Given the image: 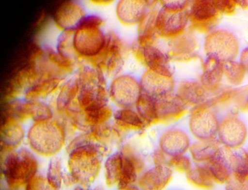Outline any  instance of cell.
I'll return each mask as SVG.
<instances>
[{
	"label": "cell",
	"mask_w": 248,
	"mask_h": 190,
	"mask_svg": "<svg viewBox=\"0 0 248 190\" xmlns=\"http://www.w3.org/2000/svg\"><path fill=\"white\" fill-rule=\"evenodd\" d=\"M106 76L94 67L82 70L77 77L78 95L69 111L76 114L83 113L108 105L109 95Z\"/></svg>",
	"instance_id": "cell-1"
},
{
	"label": "cell",
	"mask_w": 248,
	"mask_h": 190,
	"mask_svg": "<svg viewBox=\"0 0 248 190\" xmlns=\"http://www.w3.org/2000/svg\"><path fill=\"white\" fill-rule=\"evenodd\" d=\"M189 9L187 5L180 0L159 2L155 27L160 39L168 41L189 29Z\"/></svg>",
	"instance_id": "cell-2"
},
{
	"label": "cell",
	"mask_w": 248,
	"mask_h": 190,
	"mask_svg": "<svg viewBox=\"0 0 248 190\" xmlns=\"http://www.w3.org/2000/svg\"><path fill=\"white\" fill-rule=\"evenodd\" d=\"M104 24V19L99 15L85 17L74 32V46L78 55L91 59L101 51L107 39V32L103 29Z\"/></svg>",
	"instance_id": "cell-3"
},
{
	"label": "cell",
	"mask_w": 248,
	"mask_h": 190,
	"mask_svg": "<svg viewBox=\"0 0 248 190\" xmlns=\"http://www.w3.org/2000/svg\"><path fill=\"white\" fill-rule=\"evenodd\" d=\"M130 53V46L114 31L107 32L105 46L101 51L91 59L93 66L112 77L122 73Z\"/></svg>",
	"instance_id": "cell-4"
},
{
	"label": "cell",
	"mask_w": 248,
	"mask_h": 190,
	"mask_svg": "<svg viewBox=\"0 0 248 190\" xmlns=\"http://www.w3.org/2000/svg\"><path fill=\"white\" fill-rule=\"evenodd\" d=\"M28 140L31 148L37 154L49 157L60 151L65 140L61 126L49 120L37 122L30 129Z\"/></svg>",
	"instance_id": "cell-5"
},
{
	"label": "cell",
	"mask_w": 248,
	"mask_h": 190,
	"mask_svg": "<svg viewBox=\"0 0 248 190\" xmlns=\"http://www.w3.org/2000/svg\"><path fill=\"white\" fill-rule=\"evenodd\" d=\"M205 57L222 62L236 60L240 53V44L237 36L224 29H216L206 34L203 42Z\"/></svg>",
	"instance_id": "cell-6"
},
{
	"label": "cell",
	"mask_w": 248,
	"mask_h": 190,
	"mask_svg": "<svg viewBox=\"0 0 248 190\" xmlns=\"http://www.w3.org/2000/svg\"><path fill=\"white\" fill-rule=\"evenodd\" d=\"M37 167L34 157L28 151L22 150L11 153L5 158L2 171L9 185L16 187L30 182L34 177Z\"/></svg>",
	"instance_id": "cell-7"
},
{
	"label": "cell",
	"mask_w": 248,
	"mask_h": 190,
	"mask_svg": "<svg viewBox=\"0 0 248 190\" xmlns=\"http://www.w3.org/2000/svg\"><path fill=\"white\" fill-rule=\"evenodd\" d=\"M108 92L109 98L119 108H135L143 93L140 79L122 73L113 77Z\"/></svg>",
	"instance_id": "cell-8"
},
{
	"label": "cell",
	"mask_w": 248,
	"mask_h": 190,
	"mask_svg": "<svg viewBox=\"0 0 248 190\" xmlns=\"http://www.w3.org/2000/svg\"><path fill=\"white\" fill-rule=\"evenodd\" d=\"M220 118L209 102L191 109L189 129L198 141L217 140Z\"/></svg>",
	"instance_id": "cell-9"
},
{
	"label": "cell",
	"mask_w": 248,
	"mask_h": 190,
	"mask_svg": "<svg viewBox=\"0 0 248 190\" xmlns=\"http://www.w3.org/2000/svg\"><path fill=\"white\" fill-rule=\"evenodd\" d=\"M130 53L146 70L157 72L174 71L172 61L166 48L159 42L147 45H140L135 40L130 45Z\"/></svg>",
	"instance_id": "cell-10"
},
{
	"label": "cell",
	"mask_w": 248,
	"mask_h": 190,
	"mask_svg": "<svg viewBox=\"0 0 248 190\" xmlns=\"http://www.w3.org/2000/svg\"><path fill=\"white\" fill-rule=\"evenodd\" d=\"M248 135L247 126L232 110L220 118L217 139L221 145L230 149H237L245 144Z\"/></svg>",
	"instance_id": "cell-11"
},
{
	"label": "cell",
	"mask_w": 248,
	"mask_h": 190,
	"mask_svg": "<svg viewBox=\"0 0 248 190\" xmlns=\"http://www.w3.org/2000/svg\"><path fill=\"white\" fill-rule=\"evenodd\" d=\"M189 15V28L196 33L205 34L216 29L221 15L215 0L191 1Z\"/></svg>",
	"instance_id": "cell-12"
},
{
	"label": "cell",
	"mask_w": 248,
	"mask_h": 190,
	"mask_svg": "<svg viewBox=\"0 0 248 190\" xmlns=\"http://www.w3.org/2000/svg\"><path fill=\"white\" fill-rule=\"evenodd\" d=\"M142 93L155 98H161L175 93L177 82L174 72L146 70L139 78Z\"/></svg>",
	"instance_id": "cell-13"
},
{
	"label": "cell",
	"mask_w": 248,
	"mask_h": 190,
	"mask_svg": "<svg viewBox=\"0 0 248 190\" xmlns=\"http://www.w3.org/2000/svg\"><path fill=\"white\" fill-rule=\"evenodd\" d=\"M165 48L172 62L187 63L199 58V44L196 33L190 28L166 41Z\"/></svg>",
	"instance_id": "cell-14"
},
{
	"label": "cell",
	"mask_w": 248,
	"mask_h": 190,
	"mask_svg": "<svg viewBox=\"0 0 248 190\" xmlns=\"http://www.w3.org/2000/svg\"><path fill=\"white\" fill-rule=\"evenodd\" d=\"M158 5V1L120 0L116 5V15L122 25L137 27L148 13Z\"/></svg>",
	"instance_id": "cell-15"
},
{
	"label": "cell",
	"mask_w": 248,
	"mask_h": 190,
	"mask_svg": "<svg viewBox=\"0 0 248 190\" xmlns=\"http://www.w3.org/2000/svg\"><path fill=\"white\" fill-rule=\"evenodd\" d=\"M120 152L122 157L121 171L117 185L119 190L134 186L139 174L144 166L143 160L130 145H124Z\"/></svg>",
	"instance_id": "cell-16"
},
{
	"label": "cell",
	"mask_w": 248,
	"mask_h": 190,
	"mask_svg": "<svg viewBox=\"0 0 248 190\" xmlns=\"http://www.w3.org/2000/svg\"><path fill=\"white\" fill-rule=\"evenodd\" d=\"M157 124H170L184 117L189 108L174 93L167 97L155 98Z\"/></svg>",
	"instance_id": "cell-17"
},
{
	"label": "cell",
	"mask_w": 248,
	"mask_h": 190,
	"mask_svg": "<svg viewBox=\"0 0 248 190\" xmlns=\"http://www.w3.org/2000/svg\"><path fill=\"white\" fill-rule=\"evenodd\" d=\"M175 94L188 108L209 102L210 95L199 80L185 79L177 82Z\"/></svg>",
	"instance_id": "cell-18"
},
{
	"label": "cell",
	"mask_w": 248,
	"mask_h": 190,
	"mask_svg": "<svg viewBox=\"0 0 248 190\" xmlns=\"http://www.w3.org/2000/svg\"><path fill=\"white\" fill-rule=\"evenodd\" d=\"M223 78V62L214 58L205 57L202 62L199 80L211 98L222 88Z\"/></svg>",
	"instance_id": "cell-19"
},
{
	"label": "cell",
	"mask_w": 248,
	"mask_h": 190,
	"mask_svg": "<svg viewBox=\"0 0 248 190\" xmlns=\"http://www.w3.org/2000/svg\"><path fill=\"white\" fill-rule=\"evenodd\" d=\"M86 16L85 10L76 1H67L57 9L54 21L60 28L65 31L76 30Z\"/></svg>",
	"instance_id": "cell-20"
},
{
	"label": "cell",
	"mask_w": 248,
	"mask_h": 190,
	"mask_svg": "<svg viewBox=\"0 0 248 190\" xmlns=\"http://www.w3.org/2000/svg\"><path fill=\"white\" fill-rule=\"evenodd\" d=\"M188 135L179 130H172L164 133L159 141L160 150L171 158L184 155L190 149Z\"/></svg>",
	"instance_id": "cell-21"
},
{
	"label": "cell",
	"mask_w": 248,
	"mask_h": 190,
	"mask_svg": "<svg viewBox=\"0 0 248 190\" xmlns=\"http://www.w3.org/2000/svg\"><path fill=\"white\" fill-rule=\"evenodd\" d=\"M172 170L168 165H155L138 180L140 190H163L172 179Z\"/></svg>",
	"instance_id": "cell-22"
},
{
	"label": "cell",
	"mask_w": 248,
	"mask_h": 190,
	"mask_svg": "<svg viewBox=\"0 0 248 190\" xmlns=\"http://www.w3.org/2000/svg\"><path fill=\"white\" fill-rule=\"evenodd\" d=\"M24 132L11 115H2L1 125V141L3 150H11L21 143Z\"/></svg>",
	"instance_id": "cell-23"
},
{
	"label": "cell",
	"mask_w": 248,
	"mask_h": 190,
	"mask_svg": "<svg viewBox=\"0 0 248 190\" xmlns=\"http://www.w3.org/2000/svg\"><path fill=\"white\" fill-rule=\"evenodd\" d=\"M15 113L16 119L20 121L31 117L36 122L49 120L52 116L47 105L35 102L16 104Z\"/></svg>",
	"instance_id": "cell-24"
},
{
	"label": "cell",
	"mask_w": 248,
	"mask_h": 190,
	"mask_svg": "<svg viewBox=\"0 0 248 190\" xmlns=\"http://www.w3.org/2000/svg\"><path fill=\"white\" fill-rule=\"evenodd\" d=\"M158 5L152 9L137 26V36L134 40L140 45L157 43L160 40L155 27V18Z\"/></svg>",
	"instance_id": "cell-25"
},
{
	"label": "cell",
	"mask_w": 248,
	"mask_h": 190,
	"mask_svg": "<svg viewBox=\"0 0 248 190\" xmlns=\"http://www.w3.org/2000/svg\"><path fill=\"white\" fill-rule=\"evenodd\" d=\"M134 108H119L114 113L116 128L123 131H141L146 128L141 117Z\"/></svg>",
	"instance_id": "cell-26"
},
{
	"label": "cell",
	"mask_w": 248,
	"mask_h": 190,
	"mask_svg": "<svg viewBox=\"0 0 248 190\" xmlns=\"http://www.w3.org/2000/svg\"><path fill=\"white\" fill-rule=\"evenodd\" d=\"M203 164L208 169L215 183L225 184L232 175L231 168L222 146L213 159Z\"/></svg>",
	"instance_id": "cell-27"
},
{
	"label": "cell",
	"mask_w": 248,
	"mask_h": 190,
	"mask_svg": "<svg viewBox=\"0 0 248 190\" xmlns=\"http://www.w3.org/2000/svg\"><path fill=\"white\" fill-rule=\"evenodd\" d=\"M222 146L217 140L198 141L190 146V153L193 161L198 164H205L213 159L219 152Z\"/></svg>",
	"instance_id": "cell-28"
},
{
	"label": "cell",
	"mask_w": 248,
	"mask_h": 190,
	"mask_svg": "<svg viewBox=\"0 0 248 190\" xmlns=\"http://www.w3.org/2000/svg\"><path fill=\"white\" fill-rule=\"evenodd\" d=\"M223 150L231 168L232 175L240 176L248 174V150L241 148Z\"/></svg>",
	"instance_id": "cell-29"
},
{
	"label": "cell",
	"mask_w": 248,
	"mask_h": 190,
	"mask_svg": "<svg viewBox=\"0 0 248 190\" xmlns=\"http://www.w3.org/2000/svg\"><path fill=\"white\" fill-rule=\"evenodd\" d=\"M186 177L190 184L201 189H212L215 183L208 169L203 164H198L192 167L186 174Z\"/></svg>",
	"instance_id": "cell-30"
},
{
	"label": "cell",
	"mask_w": 248,
	"mask_h": 190,
	"mask_svg": "<svg viewBox=\"0 0 248 190\" xmlns=\"http://www.w3.org/2000/svg\"><path fill=\"white\" fill-rule=\"evenodd\" d=\"M135 108L146 127L157 124L155 98L142 93Z\"/></svg>",
	"instance_id": "cell-31"
},
{
	"label": "cell",
	"mask_w": 248,
	"mask_h": 190,
	"mask_svg": "<svg viewBox=\"0 0 248 190\" xmlns=\"http://www.w3.org/2000/svg\"><path fill=\"white\" fill-rule=\"evenodd\" d=\"M78 91V78L69 79L62 88L57 98V107L60 111L69 110L75 102Z\"/></svg>",
	"instance_id": "cell-32"
},
{
	"label": "cell",
	"mask_w": 248,
	"mask_h": 190,
	"mask_svg": "<svg viewBox=\"0 0 248 190\" xmlns=\"http://www.w3.org/2000/svg\"><path fill=\"white\" fill-rule=\"evenodd\" d=\"M224 78L231 87H240L247 76L245 71L239 61L236 60L223 62Z\"/></svg>",
	"instance_id": "cell-33"
},
{
	"label": "cell",
	"mask_w": 248,
	"mask_h": 190,
	"mask_svg": "<svg viewBox=\"0 0 248 190\" xmlns=\"http://www.w3.org/2000/svg\"><path fill=\"white\" fill-rule=\"evenodd\" d=\"M59 83V79L54 77L41 80L28 90L26 97L28 99H33L46 96L56 89Z\"/></svg>",
	"instance_id": "cell-34"
},
{
	"label": "cell",
	"mask_w": 248,
	"mask_h": 190,
	"mask_svg": "<svg viewBox=\"0 0 248 190\" xmlns=\"http://www.w3.org/2000/svg\"><path fill=\"white\" fill-rule=\"evenodd\" d=\"M122 157L121 153L117 152L111 156L105 164V175L107 184L108 186L117 185L121 171Z\"/></svg>",
	"instance_id": "cell-35"
},
{
	"label": "cell",
	"mask_w": 248,
	"mask_h": 190,
	"mask_svg": "<svg viewBox=\"0 0 248 190\" xmlns=\"http://www.w3.org/2000/svg\"><path fill=\"white\" fill-rule=\"evenodd\" d=\"M73 36V32L65 31L60 36L57 44L58 53L71 60L78 55L74 46Z\"/></svg>",
	"instance_id": "cell-36"
},
{
	"label": "cell",
	"mask_w": 248,
	"mask_h": 190,
	"mask_svg": "<svg viewBox=\"0 0 248 190\" xmlns=\"http://www.w3.org/2000/svg\"><path fill=\"white\" fill-rule=\"evenodd\" d=\"M62 164L61 160L54 158L50 162L48 168L47 180L55 188L60 186L62 181Z\"/></svg>",
	"instance_id": "cell-37"
},
{
	"label": "cell",
	"mask_w": 248,
	"mask_h": 190,
	"mask_svg": "<svg viewBox=\"0 0 248 190\" xmlns=\"http://www.w3.org/2000/svg\"><path fill=\"white\" fill-rule=\"evenodd\" d=\"M168 165L172 170L186 174L188 173L192 168L191 160L184 155L171 157L168 161Z\"/></svg>",
	"instance_id": "cell-38"
},
{
	"label": "cell",
	"mask_w": 248,
	"mask_h": 190,
	"mask_svg": "<svg viewBox=\"0 0 248 190\" xmlns=\"http://www.w3.org/2000/svg\"><path fill=\"white\" fill-rule=\"evenodd\" d=\"M233 107L234 109L238 112L248 111V84L237 88Z\"/></svg>",
	"instance_id": "cell-39"
},
{
	"label": "cell",
	"mask_w": 248,
	"mask_h": 190,
	"mask_svg": "<svg viewBox=\"0 0 248 190\" xmlns=\"http://www.w3.org/2000/svg\"><path fill=\"white\" fill-rule=\"evenodd\" d=\"M225 185L226 190H248V174L240 176L232 175Z\"/></svg>",
	"instance_id": "cell-40"
},
{
	"label": "cell",
	"mask_w": 248,
	"mask_h": 190,
	"mask_svg": "<svg viewBox=\"0 0 248 190\" xmlns=\"http://www.w3.org/2000/svg\"><path fill=\"white\" fill-rule=\"evenodd\" d=\"M217 8L221 15H233L236 12L237 6L235 0H215Z\"/></svg>",
	"instance_id": "cell-41"
},
{
	"label": "cell",
	"mask_w": 248,
	"mask_h": 190,
	"mask_svg": "<svg viewBox=\"0 0 248 190\" xmlns=\"http://www.w3.org/2000/svg\"><path fill=\"white\" fill-rule=\"evenodd\" d=\"M27 190H56L48 180L40 176L34 177L28 185Z\"/></svg>",
	"instance_id": "cell-42"
},
{
	"label": "cell",
	"mask_w": 248,
	"mask_h": 190,
	"mask_svg": "<svg viewBox=\"0 0 248 190\" xmlns=\"http://www.w3.org/2000/svg\"><path fill=\"white\" fill-rule=\"evenodd\" d=\"M167 155L160 149L156 151L153 156V160L155 165H168V161Z\"/></svg>",
	"instance_id": "cell-43"
},
{
	"label": "cell",
	"mask_w": 248,
	"mask_h": 190,
	"mask_svg": "<svg viewBox=\"0 0 248 190\" xmlns=\"http://www.w3.org/2000/svg\"><path fill=\"white\" fill-rule=\"evenodd\" d=\"M248 77V47L243 49L239 55V60Z\"/></svg>",
	"instance_id": "cell-44"
},
{
	"label": "cell",
	"mask_w": 248,
	"mask_h": 190,
	"mask_svg": "<svg viewBox=\"0 0 248 190\" xmlns=\"http://www.w3.org/2000/svg\"><path fill=\"white\" fill-rule=\"evenodd\" d=\"M235 2L238 8L246 10L248 9V1L245 0H235Z\"/></svg>",
	"instance_id": "cell-45"
},
{
	"label": "cell",
	"mask_w": 248,
	"mask_h": 190,
	"mask_svg": "<svg viewBox=\"0 0 248 190\" xmlns=\"http://www.w3.org/2000/svg\"><path fill=\"white\" fill-rule=\"evenodd\" d=\"M93 2L98 5H108L111 4L113 1H110V0H99V1H94Z\"/></svg>",
	"instance_id": "cell-46"
},
{
	"label": "cell",
	"mask_w": 248,
	"mask_h": 190,
	"mask_svg": "<svg viewBox=\"0 0 248 190\" xmlns=\"http://www.w3.org/2000/svg\"><path fill=\"white\" fill-rule=\"evenodd\" d=\"M120 190H140L139 189L136 188L135 187L133 186V187H129V188H128L126 189H124Z\"/></svg>",
	"instance_id": "cell-47"
}]
</instances>
